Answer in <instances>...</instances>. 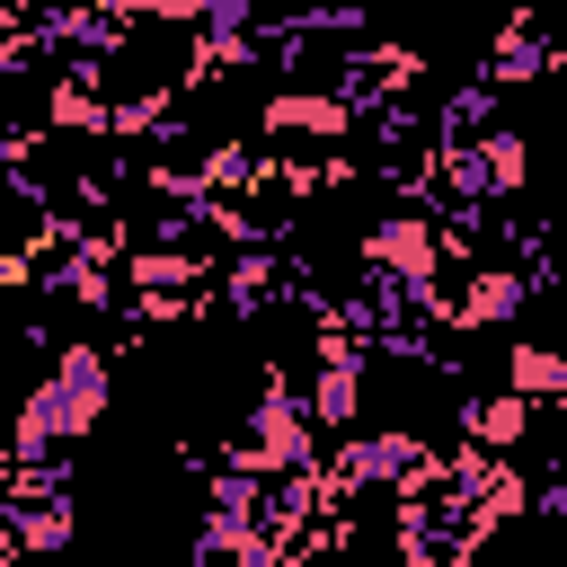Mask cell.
Masks as SVG:
<instances>
[{
  "mask_svg": "<svg viewBox=\"0 0 567 567\" xmlns=\"http://www.w3.org/2000/svg\"><path fill=\"white\" fill-rule=\"evenodd\" d=\"M106 399H115L106 354H97V346H62V354H53V372L18 399L9 443H18V452H62V443H80V434L106 416Z\"/></svg>",
  "mask_w": 567,
  "mask_h": 567,
  "instance_id": "obj_1",
  "label": "cell"
},
{
  "mask_svg": "<svg viewBox=\"0 0 567 567\" xmlns=\"http://www.w3.org/2000/svg\"><path fill=\"white\" fill-rule=\"evenodd\" d=\"M363 266H372L399 301H425V292H434V266H443V230H434L425 213H381V221L363 230Z\"/></svg>",
  "mask_w": 567,
  "mask_h": 567,
  "instance_id": "obj_2",
  "label": "cell"
},
{
  "mask_svg": "<svg viewBox=\"0 0 567 567\" xmlns=\"http://www.w3.org/2000/svg\"><path fill=\"white\" fill-rule=\"evenodd\" d=\"M230 452H239L248 470H284V478L310 470V399H292V390L275 381V390L248 408V434H239Z\"/></svg>",
  "mask_w": 567,
  "mask_h": 567,
  "instance_id": "obj_3",
  "label": "cell"
},
{
  "mask_svg": "<svg viewBox=\"0 0 567 567\" xmlns=\"http://www.w3.org/2000/svg\"><path fill=\"white\" fill-rule=\"evenodd\" d=\"M346 124H354L346 89H284V97H266V133L275 142H346Z\"/></svg>",
  "mask_w": 567,
  "mask_h": 567,
  "instance_id": "obj_4",
  "label": "cell"
},
{
  "mask_svg": "<svg viewBox=\"0 0 567 567\" xmlns=\"http://www.w3.org/2000/svg\"><path fill=\"white\" fill-rule=\"evenodd\" d=\"M416 452H425V443L399 434V425H390V434H346V443H337V487H399Z\"/></svg>",
  "mask_w": 567,
  "mask_h": 567,
  "instance_id": "obj_5",
  "label": "cell"
},
{
  "mask_svg": "<svg viewBox=\"0 0 567 567\" xmlns=\"http://www.w3.org/2000/svg\"><path fill=\"white\" fill-rule=\"evenodd\" d=\"M133 292H142V310H186L195 301V284H204V266L186 257V248H133Z\"/></svg>",
  "mask_w": 567,
  "mask_h": 567,
  "instance_id": "obj_6",
  "label": "cell"
},
{
  "mask_svg": "<svg viewBox=\"0 0 567 567\" xmlns=\"http://www.w3.org/2000/svg\"><path fill=\"white\" fill-rule=\"evenodd\" d=\"M523 434H532V399H523V390L470 399V443H487V452H514Z\"/></svg>",
  "mask_w": 567,
  "mask_h": 567,
  "instance_id": "obj_7",
  "label": "cell"
},
{
  "mask_svg": "<svg viewBox=\"0 0 567 567\" xmlns=\"http://www.w3.org/2000/svg\"><path fill=\"white\" fill-rule=\"evenodd\" d=\"M505 390H523V399H567V346H514V354H505Z\"/></svg>",
  "mask_w": 567,
  "mask_h": 567,
  "instance_id": "obj_8",
  "label": "cell"
},
{
  "mask_svg": "<svg viewBox=\"0 0 567 567\" xmlns=\"http://www.w3.org/2000/svg\"><path fill=\"white\" fill-rule=\"evenodd\" d=\"M478 177L496 186V195H523V177H532V151H523V133H478Z\"/></svg>",
  "mask_w": 567,
  "mask_h": 567,
  "instance_id": "obj_9",
  "label": "cell"
}]
</instances>
